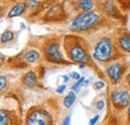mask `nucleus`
I'll return each mask as SVG.
<instances>
[{
  "label": "nucleus",
  "instance_id": "nucleus-1",
  "mask_svg": "<svg viewBox=\"0 0 130 125\" xmlns=\"http://www.w3.org/2000/svg\"><path fill=\"white\" fill-rule=\"evenodd\" d=\"M100 17L97 13L89 11L76 16L70 23V30L73 32H83L97 24Z\"/></svg>",
  "mask_w": 130,
  "mask_h": 125
},
{
  "label": "nucleus",
  "instance_id": "nucleus-2",
  "mask_svg": "<svg viewBox=\"0 0 130 125\" xmlns=\"http://www.w3.org/2000/svg\"><path fill=\"white\" fill-rule=\"evenodd\" d=\"M114 53L113 42L109 37L99 39L93 51V58L98 62H108L112 59Z\"/></svg>",
  "mask_w": 130,
  "mask_h": 125
},
{
  "label": "nucleus",
  "instance_id": "nucleus-3",
  "mask_svg": "<svg viewBox=\"0 0 130 125\" xmlns=\"http://www.w3.org/2000/svg\"><path fill=\"white\" fill-rule=\"evenodd\" d=\"M26 125H53V118L47 110L36 108L28 113Z\"/></svg>",
  "mask_w": 130,
  "mask_h": 125
},
{
  "label": "nucleus",
  "instance_id": "nucleus-4",
  "mask_svg": "<svg viewBox=\"0 0 130 125\" xmlns=\"http://www.w3.org/2000/svg\"><path fill=\"white\" fill-rule=\"evenodd\" d=\"M66 50L68 53V57L73 62L86 64L90 61L89 55L79 43H72L71 46H66Z\"/></svg>",
  "mask_w": 130,
  "mask_h": 125
},
{
  "label": "nucleus",
  "instance_id": "nucleus-5",
  "mask_svg": "<svg viewBox=\"0 0 130 125\" xmlns=\"http://www.w3.org/2000/svg\"><path fill=\"white\" fill-rule=\"evenodd\" d=\"M111 101L116 108H125L130 104V92L126 89H115L111 94Z\"/></svg>",
  "mask_w": 130,
  "mask_h": 125
},
{
  "label": "nucleus",
  "instance_id": "nucleus-6",
  "mask_svg": "<svg viewBox=\"0 0 130 125\" xmlns=\"http://www.w3.org/2000/svg\"><path fill=\"white\" fill-rule=\"evenodd\" d=\"M44 53L47 60L52 63H63L65 62L62 54L60 52V46L58 42H51L44 48Z\"/></svg>",
  "mask_w": 130,
  "mask_h": 125
},
{
  "label": "nucleus",
  "instance_id": "nucleus-7",
  "mask_svg": "<svg viewBox=\"0 0 130 125\" xmlns=\"http://www.w3.org/2000/svg\"><path fill=\"white\" fill-rule=\"evenodd\" d=\"M124 73V65L121 62H113L107 67V75L113 83H118Z\"/></svg>",
  "mask_w": 130,
  "mask_h": 125
},
{
  "label": "nucleus",
  "instance_id": "nucleus-8",
  "mask_svg": "<svg viewBox=\"0 0 130 125\" xmlns=\"http://www.w3.org/2000/svg\"><path fill=\"white\" fill-rule=\"evenodd\" d=\"M22 83L27 87H36L38 85V79L34 71H28L26 74H24L22 78Z\"/></svg>",
  "mask_w": 130,
  "mask_h": 125
},
{
  "label": "nucleus",
  "instance_id": "nucleus-9",
  "mask_svg": "<svg viewBox=\"0 0 130 125\" xmlns=\"http://www.w3.org/2000/svg\"><path fill=\"white\" fill-rule=\"evenodd\" d=\"M0 125H17L15 118L7 110H0Z\"/></svg>",
  "mask_w": 130,
  "mask_h": 125
},
{
  "label": "nucleus",
  "instance_id": "nucleus-10",
  "mask_svg": "<svg viewBox=\"0 0 130 125\" xmlns=\"http://www.w3.org/2000/svg\"><path fill=\"white\" fill-rule=\"evenodd\" d=\"M25 8H26V4L25 3H23V2L18 3L8 12V17L12 18V17H16V16L21 15L25 11Z\"/></svg>",
  "mask_w": 130,
  "mask_h": 125
},
{
  "label": "nucleus",
  "instance_id": "nucleus-11",
  "mask_svg": "<svg viewBox=\"0 0 130 125\" xmlns=\"http://www.w3.org/2000/svg\"><path fill=\"white\" fill-rule=\"evenodd\" d=\"M103 8H104V11H105L108 15L113 16V15L118 14V9H117L115 3H114L113 1H111V0H107V1L103 4Z\"/></svg>",
  "mask_w": 130,
  "mask_h": 125
},
{
  "label": "nucleus",
  "instance_id": "nucleus-12",
  "mask_svg": "<svg viewBox=\"0 0 130 125\" xmlns=\"http://www.w3.org/2000/svg\"><path fill=\"white\" fill-rule=\"evenodd\" d=\"M119 47L125 51L130 52V35L129 34H124L119 38Z\"/></svg>",
  "mask_w": 130,
  "mask_h": 125
},
{
  "label": "nucleus",
  "instance_id": "nucleus-13",
  "mask_svg": "<svg viewBox=\"0 0 130 125\" xmlns=\"http://www.w3.org/2000/svg\"><path fill=\"white\" fill-rule=\"evenodd\" d=\"M39 56H40L39 52H38V51H36V50H34V49H30V50H28V51L24 54V58H25L26 62L30 63V64L36 62V61L38 60Z\"/></svg>",
  "mask_w": 130,
  "mask_h": 125
},
{
  "label": "nucleus",
  "instance_id": "nucleus-14",
  "mask_svg": "<svg viewBox=\"0 0 130 125\" xmlns=\"http://www.w3.org/2000/svg\"><path fill=\"white\" fill-rule=\"evenodd\" d=\"M75 100H76V93L74 91H70L68 95L64 98L63 104L66 108H70L73 105V103L75 102Z\"/></svg>",
  "mask_w": 130,
  "mask_h": 125
},
{
  "label": "nucleus",
  "instance_id": "nucleus-15",
  "mask_svg": "<svg viewBox=\"0 0 130 125\" xmlns=\"http://www.w3.org/2000/svg\"><path fill=\"white\" fill-rule=\"evenodd\" d=\"M79 5L84 12H89L93 8V1L92 0H80Z\"/></svg>",
  "mask_w": 130,
  "mask_h": 125
},
{
  "label": "nucleus",
  "instance_id": "nucleus-16",
  "mask_svg": "<svg viewBox=\"0 0 130 125\" xmlns=\"http://www.w3.org/2000/svg\"><path fill=\"white\" fill-rule=\"evenodd\" d=\"M13 38H14V33L10 31V30H6L1 35V42L2 43H7V42L11 41Z\"/></svg>",
  "mask_w": 130,
  "mask_h": 125
},
{
  "label": "nucleus",
  "instance_id": "nucleus-17",
  "mask_svg": "<svg viewBox=\"0 0 130 125\" xmlns=\"http://www.w3.org/2000/svg\"><path fill=\"white\" fill-rule=\"evenodd\" d=\"M84 80L85 78L84 77H81V78L79 79V80H77V82L72 86V91H74L75 93H77L79 90H80V88H81V85L83 84V82H84Z\"/></svg>",
  "mask_w": 130,
  "mask_h": 125
},
{
  "label": "nucleus",
  "instance_id": "nucleus-18",
  "mask_svg": "<svg viewBox=\"0 0 130 125\" xmlns=\"http://www.w3.org/2000/svg\"><path fill=\"white\" fill-rule=\"evenodd\" d=\"M7 85V80L5 76H0V91H2L3 89H5Z\"/></svg>",
  "mask_w": 130,
  "mask_h": 125
},
{
  "label": "nucleus",
  "instance_id": "nucleus-19",
  "mask_svg": "<svg viewBox=\"0 0 130 125\" xmlns=\"http://www.w3.org/2000/svg\"><path fill=\"white\" fill-rule=\"evenodd\" d=\"M104 86H105V83L103 81H97V82L94 83V88L97 89V90L98 89H102Z\"/></svg>",
  "mask_w": 130,
  "mask_h": 125
},
{
  "label": "nucleus",
  "instance_id": "nucleus-20",
  "mask_svg": "<svg viewBox=\"0 0 130 125\" xmlns=\"http://www.w3.org/2000/svg\"><path fill=\"white\" fill-rule=\"evenodd\" d=\"M38 5H39V2H38V1L30 0V2H29V8H30V9H34V8H36Z\"/></svg>",
  "mask_w": 130,
  "mask_h": 125
},
{
  "label": "nucleus",
  "instance_id": "nucleus-21",
  "mask_svg": "<svg viewBox=\"0 0 130 125\" xmlns=\"http://www.w3.org/2000/svg\"><path fill=\"white\" fill-rule=\"evenodd\" d=\"M104 106H105V102L103 100H100V101H98L97 103H96V108H97V110H102L104 108Z\"/></svg>",
  "mask_w": 130,
  "mask_h": 125
},
{
  "label": "nucleus",
  "instance_id": "nucleus-22",
  "mask_svg": "<svg viewBox=\"0 0 130 125\" xmlns=\"http://www.w3.org/2000/svg\"><path fill=\"white\" fill-rule=\"evenodd\" d=\"M99 115H96V116H94L93 118H91L90 119V121H89V125H95L97 123V121L99 120Z\"/></svg>",
  "mask_w": 130,
  "mask_h": 125
},
{
  "label": "nucleus",
  "instance_id": "nucleus-23",
  "mask_svg": "<svg viewBox=\"0 0 130 125\" xmlns=\"http://www.w3.org/2000/svg\"><path fill=\"white\" fill-rule=\"evenodd\" d=\"M70 77H72V78L75 79V80H79V79L81 78V76H80L79 73H77V72H71V73H70Z\"/></svg>",
  "mask_w": 130,
  "mask_h": 125
},
{
  "label": "nucleus",
  "instance_id": "nucleus-24",
  "mask_svg": "<svg viewBox=\"0 0 130 125\" xmlns=\"http://www.w3.org/2000/svg\"><path fill=\"white\" fill-rule=\"evenodd\" d=\"M65 89H66V86H65V85H60V86L56 89V92H57V93H63L65 91Z\"/></svg>",
  "mask_w": 130,
  "mask_h": 125
},
{
  "label": "nucleus",
  "instance_id": "nucleus-25",
  "mask_svg": "<svg viewBox=\"0 0 130 125\" xmlns=\"http://www.w3.org/2000/svg\"><path fill=\"white\" fill-rule=\"evenodd\" d=\"M70 122H71V118H70V116H67L64 119L62 125H70Z\"/></svg>",
  "mask_w": 130,
  "mask_h": 125
},
{
  "label": "nucleus",
  "instance_id": "nucleus-26",
  "mask_svg": "<svg viewBox=\"0 0 130 125\" xmlns=\"http://www.w3.org/2000/svg\"><path fill=\"white\" fill-rule=\"evenodd\" d=\"M63 78H64V81L65 82H68V81H69V76H68V75H64V76H63Z\"/></svg>",
  "mask_w": 130,
  "mask_h": 125
},
{
  "label": "nucleus",
  "instance_id": "nucleus-27",
  "mask_svg": "<svg viewBox=\"0 0 130 125\" xmlns=\"http://www.w3.org/2000/svg\"><path fill=\"white\" fill-rule=\"evenodd\" d=\"M126 81H127V83L130 85V74H128V75L126 76Z\"/></svg>",
  "mask_w": 130,
  "mask_h": 125
},
{
  "label": "nucleus",
  "instance_id": "nucleus-28",
  "mask_svg": "<svg viewBox=\"0 0 130 125\" xmlns=\"http://www.w3.org/2000/svg\"><path fill=\"white\" fill-rule=\"evenodd\" d=\"M127 115L130 117V104H129V107H128V110H127Z\"/></svg>",
  "mask_w": 130,
  "mask_h": 125
},
{
  "label": "nucleus",
  "instance_id": "nucleus-29",
  "mask_svg": "<svg viewBox=\"0 0 130 125\" xmlns=\"http://www.w3.org/2000/svg\"><path fill=\"white\" fill-rule=\"evenodd\" d=\"M79 67H80V68H84V67H85V65H84V64H81Z\"/></svg>",
  "mask_w": 130,
  "mask_h": 125
},
{
  "label": "nucleus",
  "instance_id": "nucleus-30",
  "mask_svg": "<svg viewBox=\"0 0 130 125\" xmlns=\"http://www.w3.org/2000/svg\"><path fill=\"white\" fill-rule=\"evenodd\" d=\"M5 59H6V57H5V56H2V60H3V61H4V60H5Z\"/></svg>",
  "mask_w": 130,
  "mask_h": 125
}]
</instances>
